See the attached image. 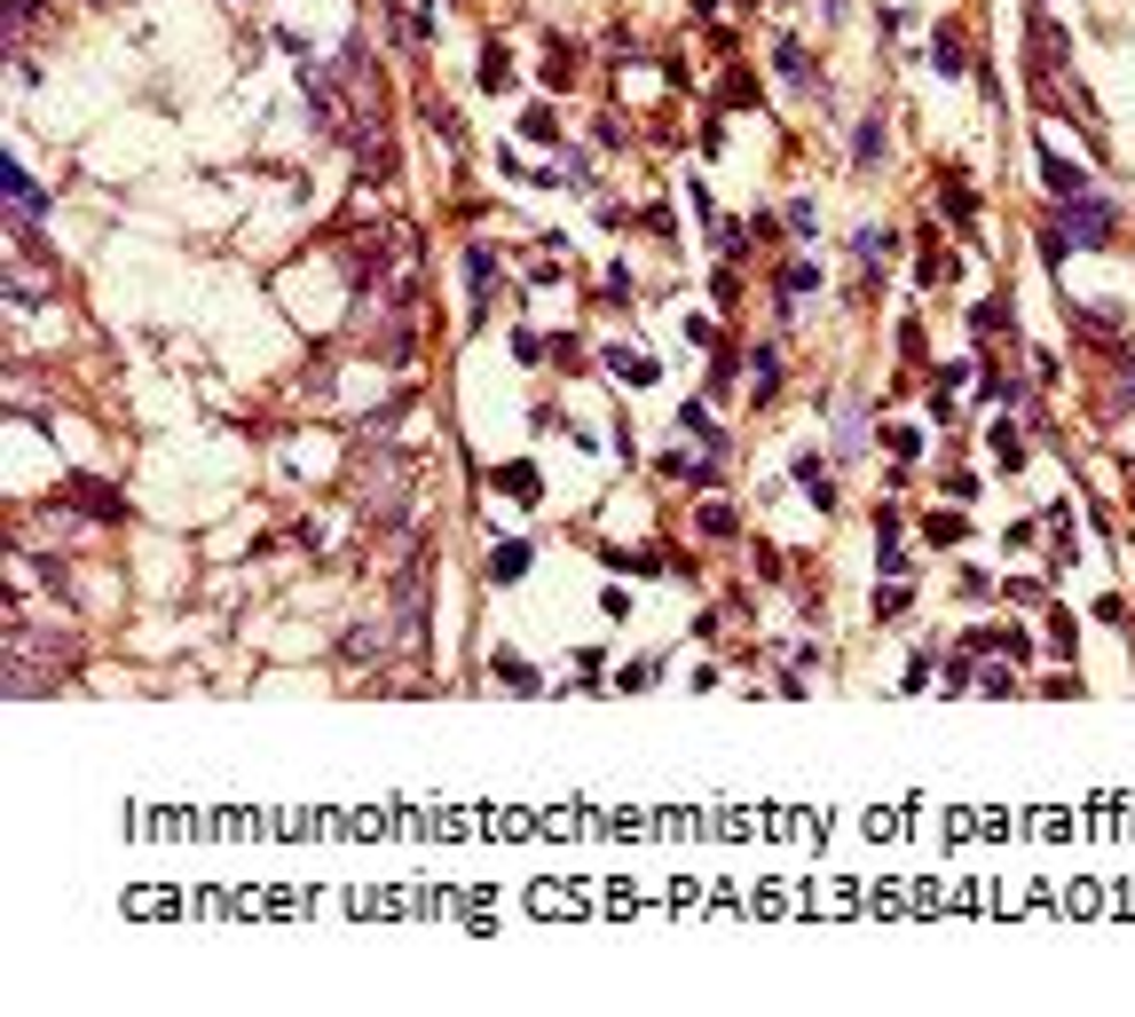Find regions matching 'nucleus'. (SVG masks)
Returning a JSON list of instances; mask_svg holds the SVG:
<instances>
[{
  "mask_svg": "<svg viewBox=\"0 0 1135 1017\" xmlns=\"http://www.w3.org/2000/svg\"><path fill=\"white\" fill-rule=\"evenodd\" d=\"M1057 229L1073 237V252H1104L1119 237V198L1088 190V198H1057Z\"/></svg>",
  "mask_w": 1135,
  "mask_h": 1017,
  "instance_id": "1",
  "label": "nucleus"
},
{
  "mask_svg": "<svg viewBox=\"0 0 1135 1017\" xmlns=\"http://www.w3.org/2000/svg\"><path fill=\"white\" fill-rule=\"evenodd\" d=\"M1033 158H1041V182H1049V198H1088V166L1057 150V134H1033Z\"/></svg>",
  "mask_w": 1135,
  "mask_h": 1017,
  "instance_id": "2",
  "label": "nucleus"
},
{
  "mask_svg": "<svg viewBox=\"0 0 1135 1017\" xmlns=\"http://www.w3.org/2000/svg\"><path fill=\"white\" fill-rule=\"evenodd\" d=\"M852 252H859V277H867V285H859V300H876V285H884V269H892L899 237H892L884 221H859V229H852Z\"/></svg>",
  "mask_w": 1135,
  "mask_h": 1017,
  "instance_id": "3",
  "label": "nucleus"
},
{
  "mask_svg": "<svg viewBox=\"0 0 1135 1017\" xmlns=\"http://www.w3.org/2000/svg\"><path fill=\"white\" fill-rule=\"evenodd\" d=\"M773 63H780V79H789L797 96H820V103H828V79H820V63H813V48H805L797 32L773 40Z\"/></svg>",
  "mask_w": 1135,
  "mask_h": 1017,
  "instance_id": "4",
  "label": "nucleus"
},
{
  "mask_svg": "<svg viewBox=\"0 0 1135 1017\" xmlns=\"http://www.w3.org/2000/svg\"><path fill=\"white\" fill-rule=\"evenodd\" d=\"M828 466H836V458H820V450H797V458H789V481L813 497V514H820V521L836 514V473H828Z\"/></svg>",
  "mask_w": 1135,
  "mask_h": 1017,
  "instance_id": "5",
  "label": "nucleus"
},
{
  "mask_svg": "<svg viewBox=\"0 0 1135 1017\" xmlns=\"http://www.w3.org/2000/svg\"><path fill=\"white\" fill-rule=\"evenodd\" d=\"M529 568H537V545H529V537H505V545H489V560H481V576H489L497 591H512Z\"/></svg>",
  "mask_w": 1135,
  "mask_h": 1017,
  "instance_id": "6",
  "label": "nucleus"
},
{
  "mask_svg": "<svg viewBox=\"0 0 1135 1017\" xmlns=\"http://www.w3.org/2000/svg\"><path fill=\"white\" fill-rule=\"evenodd\" d=\"M884 158H892V119H884V111H867V119L852 127V175H876Z\"/></svg>",
  "mask_w": 1135,
  "mask_h": 1017,
  "instance_id": "7",
  "label": "nucleus"
},
{
  "mask_svg": "<svg viewBox=\"0 0 1135 1017\" xmlns=\"http://www.w3.org/2000/svg\"><path fill=\"white\" fill-rule=\"evenodd\" d=\"M780 379H789V348H780V339H757V348H749V395L773 402Z\"/></svg>",
  "mask_w": 1135,
  "mask_h": 1017,
  "instance_id": "8",
  "label": "nucleus"
},
{
  "mask_svg": "<svg viewBox=\"0 0 1135 1017\" xmlns=\"http://www.w3.org/2000/svg\"><path fill=\"white\" fill-rule=\"evenodd\" d=\"M63 497H79V505H87V521H127V497H119L111 481H87V473H71V481H63Z\"/></svg>",
  "mask_w": 1135,
  "mask_h": 1017,
  "instance_id": "9",
  "label": "nucleus"
},
{
  "mask_svg": "<svg viewBox=\"0 0 1135 1017\" xmlns=\"http://www.w3.org/2000/svg\"><path fill=\"white\" fill-rule=\"evenodd\" d=\"M678 442H703V450H718V458H726V435H718V418H710V395L678 402Z\"/></svg>",
  "mask_w": 1135,
  "mask_h": 1017,
  "instance_id": "10",
  "label": "nucleus"
},
{
  "mask_svg": "<svg viewBox=\"0 0 1135 1017\" xmlns=\"http://www.w3.org/2000/svg\"><path fill=\"white\" fill-rule=\"evenodd\" d=\"M489 678H497V687H512L520 702H537V695H545V670H537V662H520V655H505V647L489 655Z\"/></svg>",
  "mask_w": 1135,
  "mask_h": 1017,
  "instance_id": "11",
  "label": "nucleus"
},
{
  "mask_svg": "<svg viewBox=\"0 0 1135 1017\" xmlns=\"http://www.w3.org/2000/svg\"><path fill=\"white\" fill-rule=\"evenodd\" d=\"M836 466H859L867 458V402H844L836 410V450H828Z\"/></svg>",
  "mask_w": 1135,
  "mask_h": 1017,
  "instance_id": "12",
  "label": "nucleus"
},
{
  "mask_svg": "<svg viewBox=\"0 0 1135 1017\" xmlns=\"http://www.w3.org/2000/svg\"><path fill=\"white\" fill-rule=\"evenodd\" d=\"M930 71H938V79H963V71H970V40H963V24H938V32H930Z\"/></svg>",
  "mask_w": 1135,
  "mask_h": 1017,
  "instance_id": "13",
  "label": "nucleus"
},
{
  "mask_svg": "<svg viewBox=\"0 0 1135 1017\" xmlns=\"http://www.w3.org/2000/svg\"><path fill=\"white\" fill-rule=\"evenodd\" d=\"M497 277H505V261H497V245H466V285H474V316L489 308Z\"/></svg>",
  "mask_w": 1135,
  "mask_h": 1017,
  "instance_id": "14",
  "label": "nucleus"
},
{
  "mask_svg": "<svg viewBox=\"0 0 1135 1017\" xmlns=\"http://www.w3.org/2000/svg\"><path fill=\"white\" fill-rule=\"evenodd\" d=\"M694 529H703L710 545H734V537H741V505H726V497H703V505H694Z\"/></svg>",
  "mask_w": 1135,
  "mask_h": 1017,
  "instance_id": "15",
  "label": "nucleus"
},
{
  "mask_svg": "<svg viewBox=\"0 0 1135 1017\" xmlns=\"http://www.w3.org/2000/svg\"><path fill=\"white\" fill-rule=\"evenodd\" d=\"M48 206H56V198L24 175V158H17V166H9V213H17V221H48Z\"/></svg>",
  "mask_w": 1135,
  "mask_h": 1017,
  "instance_id": "16",
  "label": "nucleus"
},
{
  "mask_svg": "<svg viewBox=\"0 0 1135 1017\" xmlns=\"http://www.w3.org/2000/svg\"><path fill=\"white\" fill-rule=\"evenodd\" d=\"M1073 323L1096 339V348H1119V323H1127V316H1119L1112 300H1081V308H1073Z\"/></svg>",
  "mask_w": 1135,
  "mask_h": 1017,
  "instance_id": "17",
  "label": "nucleus"
},
{
  "mask_svg": "<svg viewBox=\"0 0 1135 1017\" xmlns=\"http://www.w3.org/2000/svg\"><path fill=\"white\" fill-rule=\"evenodd\" d=\"M599 363H607V371H616V379H624V387H631V395H639V387H655V379H663V363H655V356H639V348H607V356H599Z\"/></svg>",
  "mask_w": 1135,
  "mask_h": 1017,
  "instance_id": "18",
  "label": "nucleus"
},
{
  "mask_svg": "<svg viewBox=\"0 0 1135 1017\" xmlns=\"http://www.w3.org/2000/svg\"><path fill=\"white\" fill-rule=\"evenodd\" d=\"M938 213H946L954 229H963V237L978 229V198H970V182H963V175H946V182H938Z\"/></svg>",
  "mask_w": 1135,
  "mask_h": 1017,
  "instance_id": "19",
  "label": "nucleus"
},
{
  "mask_svg": "<svg viewBox=\"0 0 1135 1017\" xmlns=\"http://www.w3.org/2000/svg\"><path fill=\"white\" fill-rule=\"evenodd\" d=\"M970 331H978V339H1002V331H1017V300H1009V292H986V300L970 308Z\"/></svg>",
  "mask_w": 1135,
  "mask_h": 1017,
  "instance_id": "20",
  "label": "nucleus"
},
{
  "mask_svg": "<svg viewBox=\"0 0 1135 1017\" xmlns=\"http://www.w3.org/2000/svg\"><path fill=\"white\" fill-rule=\"evenodd\" d=\"M986 450H994V466H1002V473H1025V427H1017V418H994Z\"/></svg>",
  "mask_w": 1135,
  "mask_h": 1017,
  "instance_id": "21",
  "label": "nucleus"
},
{
  "mask_svg": "<svg viewBox=\"0 0 1135 1017\" xmlns=\"http://www.w3.org/2000/svg\"><path fill=\"white\" fill-rule=\"evenodd\" d=\"M946 277H954V252L923 229V245H915V285H946Z\"/></svg>",
  "mask_w": 1135,
  "mask_h": 1017,
  "instance_id": "22",
  "label": "nucleus"
},
{
  "mask_svg": "<svg viewBox=\"0 0 1135 1017\" xmlns=\"http://www.w3.org/2000/svg\"><path fill=\"white\" fill-rule=\"evenodd\" d=\"M489 481H497V489H512L520 505H537V497H545V481H537V466H529V458H512V466H497Z\"/></svg>",
  "mask_w": 1135,
  "mask_h": 1017,
  "instance_id": "23",
  "label": "nucleus"
},
{
  "mask_svg": "<svg viewBox=\"0 0 1135 1017\" xmlns=\"http://www.w3.org/2000/svg\"><path fill=\"white\" fill-rule=\"evenodd\" d=\"M474 79H481L489 96H505V88H512V56H505V40H481V71H474Z\"/></svg>",
  "mask_w": 1135,
  "mask_h": 1017,
  "instance_id": "24",
  "label": "nucleus"
},
{
  "mask_svg": "<svg viewBox=\"0 0 1135 1017\" xmlns=\"http://www.w3.org/2000/svg\"><path fill=\"white\" fill-rule=\"evenodd\" d=\"M780 221H789V237H797V245H813V237H820V198H805V190H797L789 206H780Z\"/></svg>",
  "mask_w": 1135,
  "mask_h": 1017,
  "instance_id": "25",
  "label": "nucleus"
},
{
  "mask_svg": "<svg viewBox=\"0 0 1135 1017\" xmlns=\"http://www.w3.org/2000/svg\"><path fill=\"white\" fill-rule=\"evenodd\" d=\"M576 63H584V56H576L568 40H552V56H545V88H552V96H568V88H576Z\"/></svg>",
  "mask_w": 1135,
  "mask_h": 1017,
  "instance_id": "26",
  "label": "nucleus"
},
{
  "mask_svg": "<svg viewBox=\"0 0 1135 1017\" xmlns=\"http://www.w3.org/2000/svg\"><path fill=\"white\" fill-rule=\"evenodd\" d=\"M734 371H749V356H734V348H710V387H703V395H710V402H718V395H734Z\"/></svg>",
  "mask_w": 1135,
  "mask_h": 1017,
  "instance_id": "27",
  "label": "nucleus"
},
{
  "mask_svg": "<svg viewBox=\"0 0 1135 1017\" xmlns=\"http://www.w3.org/2000/svg\"><path fill=\"white\" fill-rule=\"evenodd\" d=\"M978 395H986V402H1009V410L1025 402V387H1017V379H1009L1002 363H978Z\"/></svg>",
  "mask_w": 1135,
  "mask_h": 1017,
  "instance_id": "28",
  "label": "nucleus"
},
{
  "mask_svg": "<svg viewBox=\"0 0 1135 1017\" xmlns=\"http://www.w3.org/2000/svg\"><path fill=\"white\" fill-rule=\"evenodd\" d=\"M963 537H970L963 514H946V505H938V514H923V545H963Z\"/></svg>",
  "mask_w": 1135,
  "mask_h": 1017,
  "instance_id": "29",
  "label": "nucleus"
},
{
  "mask_svg": "<svg viewBox=\"0 0 1135 1017\" xmlns=\"http://www.w3.org/2000/svg\"><path fill=\"white\" fill-rule=\"evenodd\" d=\"M907 608H915V584H907V576L876 584V624H892V616H907Z\"/></svg>",
  "mask_w": 1135,
  "mask_h": 1017,
  "instance_id": "30",
  "label": "nucleus"
},
{
  "mask_svg": "<svg viewBox=\"0 0 1135 1017\" xmlns=\"http://www.w3.org/2000/svg\"><path fill=\"white\" fill-rule=\"evenodd\" d=\"M938 687H946V695L978 687V655H970V647H963V655H946V662H938Z\"/></svg>",
  "mask_w": 1135,
  "mask_h": 1017,
  "instance_id": "31",
  "label": "nucleus"
},
{
  "mask_svg": "<svg viewBox=\"0 0 1135 1017\" xmlns=\"http://www.w3.org/2000/svg\"><path fill=\"white\" fill-rule=\"evenodd\" d=\"M899 537H907V514L884 497V505H876V552H899Z\"/></svg>",
  "mask_w": 1135,
  "mask_h": 1017,
  "instance_id": "32",
  "label": "nucleus"
},
{
  "mask_svg": "<svg viewBox=\"0 0 1135 1017\" xmlns=\"http://www.w3.org/2000/svg\"><path fill=\"white\" fill-rule=\"evenodd\" d=\"M678 339H686V348H703V356H710V348H718V323H710L703 308H686V316H678Z\"/></svg>",
  "mask_w": 1135,
  "mask_h": 1017,
  "instance_id": "33",
  "label": "nucleus"
},
{
  "mask_svg": "<svg viewBox=\"0 0 1135 1017\" xmlns=\"http://www.w3.org/2000/svg\"><path fill=\"white\" fill-rule=\"evenodd\" d=\"M734 79H726V88H718V103H734V111H749L757 103V79H749V63H726Z\"/></svg>",
  "mask_w": 1135,
  "mask_h": 1017,
  "instance_id": "34",
  "label": "nucleus"
},
{
  "mask_svg": "<svg viewBox=\"0 0 1135 1017\" xmlns=\"http://www.w3.org/2000/svg\"><path fill=\"white\" fill-rule=\"evenodd\" d=\"M426 127L442 134V150H458V142H466V119H458L450 103H426Z\"/></svg>",
  "mask_w": 1135,
  "mask_h": 1017,
  "instance_id": "35",
  "label": "nucleus"
},
{
  "mask_svg": "<svg viewBox=\"0 0 1135 1017\" xmlns=\"http://www.w3.org/2000/svg\"><path fill=\"white\" fill-rule=\"evenodd\" d=\"M364 655H387V624H356V631H347V662H364Z\"/></svg>",
  "mask_w": 1135,
  "mask_h": 1017,
  "instance_id": "36",
  "label": "nucleus"
},
{
  "mask_svg": "<svg viewBox=\"0 0 1135 1017\" xmlns=\"http://www.w3.org/2000/svg\"><path fill=\"white\" fill-rule=\"evenodd\" d=\"M520 134H529V142H560V119H552V103H529V111H520Z\"/></svg>",
  "mask_w": 1135,
  "mask_h": 1017,
  "instance_id": "37",
  "label": "nucleus"
},
{
  "mask_svg": "<svg viewBox=\"0 0 1135 1017\" xmlns=\"http://www.w3.org/2000/svg\"><path fill=\"white\" fill-rule=\"evenodd\" d=\"M1041 261H1049V269H1065V261H1073V237L1057 229V213L1041 221Z\"/></svg>",
  "mask_w": 1135,
  "mask_h": 1017,
  "instance_id": "38",
  "label": "nucleus"
},
{
  "mask_svg": "<svg viewBox=\"0 0 1135 1017\" xmlns=\"http://www.w3.org/2000/svg\"><path fill=\"white\" fill-rule=\"evenodd\" d=\"M1009 600L1017 608H1049V576H1009Z\"/></svg>",
  "mask_w": 1135,
  "mask_h": 1017,
  "instance_id": "39",
  "label": "nucleus"
},
{
  "mask_svg": "<svg viewBox=\"0 0 1135 1017\" xmlns=\"http://www.w3.org/2000/svg\"><path fill=\"white\" fill-rule=\"evenodd\" d=\"M978 687H986V695H1017L1025 678H1017V662H986V670H978Z\"/></svg>",
  "mask_w": 1135,
  "mask_h": 1017,
  "instance_id": "40",
  "label": "nucleus"
},
{
  "mask_svg": "<svg viewBox=\"0 0 1135 1017\" xmlns=\"http://www.w3.org/2000/svg\"><path fill=\"white\" fill-rule=\"evenodd\" d=\"M954 591H963V600H970V608H986V600H994V591H1002V584H994L986 568H963V584H954Z\"/></svg>",
  "mask_w": 1135,
  "mask_h": 1017,
  "instance_id": "41",
  "label": "nucleus"
},
{
  "mask_svg": "<svg viewBox=\"0 0 1135 1017\" xmlns=\"http://www.w3.org/2000/svg\"><path fill=\"white\" fill-rule=\"evenodd\" d=\"M884 442H892V458H899V466H915V458H923V427H892Z\"/></svg>",
  "mask_w": 1135,
  "mask_h": 1017,
  "instance_id": "42",
  "label": "nucleus"
},
{
  "mask_svg": "<svg viewBox=\"0 0 1135 1017\" xmlns=\"http://www.w3.org/2000/svg\"><path fill=\"white\" fill-rule=\"evenodd\" d=\"M1073 639H1081V624L1065 608H1049V655H1073Z\"/></svg>",
  "mask_w": 1135,
  "mask_h": 1017,
  "instance_id": "43",
  "label": "nucleus"
},
{
  "mask_svg": "<svg viewBox=\"0 0 1135 1017\" xmlns=\"http://www.w3.org/2000/svg\"><path fill=\"white\" fill-rule=\"evenodd\" d=\"M1002 655H1009V662H1033L1041 647H1033V631H1025V624H1002Z\"/></svg>",
  "mask_w": 1135,
  "mask_h": 1017,
  "instance_id": "44",
  "label": "nucleus"
},
{
  "mask_svg": "<svg viewBox=\"0 0 1135 1017\" xmlns=\"http://www.w3.org/2000/svg\"><path fill=\"white\" fill-rule=\"evenodd\" d=\"M686 206H694V221L718 229V206H710V182H703V175H686Z\"/></svg>",
  "mask_w": 1135,
  "mask_h": 1017,
  "instance_id": "45",
  "label": "nucleus"
},
{
  "mask_svg": "<svg viewBox=\"0 0 1135 1017\" xmlns=\"http://www.w3.org/2000/svg\"><path fill=\"white\" fill-rule=\"evenodd\" d=\"M545 356H552L560 371H576V363H584V339H576V331H560V339H545Z\"/></svg>",
  "mask_w": 1135,
  "mask_h": 1017,
  "instance_id": "46",
  "label": "nucleus"
},
{
  "mask_svg": "<svg viewBox=\"0 0 1135 1017\" xmlns=\"http://www.w3.org/2000/svg\"><path fill=\"white\" fill-rule=\"evenodd\" d=\"M655 670H663V662H624V670H616V687L639 695V687H655Z\"/></svg>",
  "mask_w": 1135,
  "mask_h": 1017,
  "instance_id": "47",
  "label": "nucleus"
},
{
  "mask_svg": "<svg viewBox=\"0 0 1135 1017\" xmlns=\"http://www.w3.org/2000/svg\"><path fill=\"white\" fill-rule=\"evenodd\" d=\"M1041 695H1057V702H1081V670H1057V678H1041Z\"/></svg>",
  "mask_w": 1135,
  "mask_h": 1017,
  "instance_id": "48",
  "label": "nucleus"
},
{
  "mask_svg": "<svg viewBox=\"0 0 1135 1017\" xmlns=\"http://www.w3.org/2000/svg\"><path fill=\"white\" fill-rule=\"evenodd\" d=\"M512 356H520V363H537V356H545V339H537L529 323H512Z\"/></svg>",
  "mask_w": 1135,
  "mask_h": 1017,
  "instance_id": "49",
  "label": "nucleus"
},
{
  "mask_svg": "<svg viewBox=\"0 0 1135 1017\" xmlns=\"http://www.w3.org/2000/svg\"><path fill=\"white\" fill-rule=\"evenodd\" d=\"M1119 410H1135V363H1119V395H1112Z\"/></svg>",
  "mask_w": 1135,
  "mask_h": 1017,
  "instance_id": "50",
  "label": "nucleus"
},
{
  "mask_svg": "<svg viewBox=\"0 0 1135 1017\" xmlns=\"http://www.w3.org/2000/svg\"><path fill=\"white\" fill-rule=\"evenodd\" d=\"M844 9H852V0H820V17H828V24H844Z\"/></svg>",
  "mask_w": 1135,
  "mask_h": 1017,
  "instance_id": "51",
  "label": "nucleus"
},
{
  "mask_svg": "<svg viewBox=\"0 0 1135 1017\" xmlns=\"http://www.w3.org/2000/svg\"><path fill=\"white\" fill-rule=\"evenodd\" d=\"M694 9H703V17H726V9H734V0H694Z\"/></svg>",
  "mask_w": 1135,
  "mask_h": 1017,
  "instance_id": "52",
  "label": "nucleus"
}]
</instances>
